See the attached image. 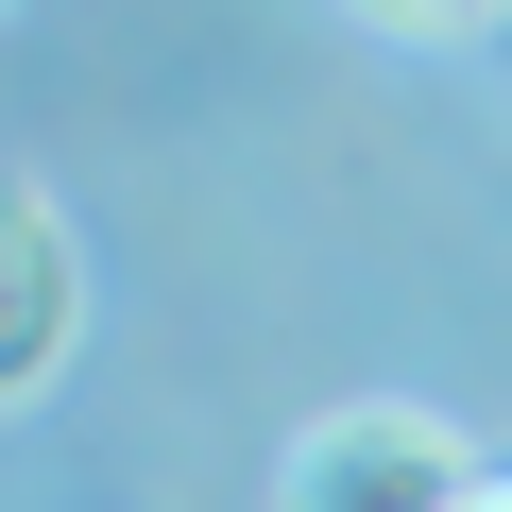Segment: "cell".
Returning <instances> with one entry per match:
<instances>
[{
    "label": "cell",
    "instance_id": "7a4b0ae2",
    "mask_svg": "<svg viewBox=\"0 0 512 512\" xmlns=\"http://www.w3.org/2000/svg\"><path fill=\"white\" fill-rule=\"evenodd\" d=\"M86 359V239L52 188H0V410H52Z\"/></svg>",
    "mask_w": 512,
    "mask_h": 512
},
{
    "label": "cell",
    "instance_id": "277c9868",
    "mask_svg": "<svg viewBox=\"0 0 512 512\" xmlns=\"http://www.w3.org/2000/svg\"><path fill=\"white\" fill-rule=\"evenodd\" d=\"M461 512H512V461H495V478H478V495H461Z\"/></svg>",
    "mask_w": 512,
    "mask_h": 512
},
{
    "label": "cell",
    "instance_id": "6da1fadb",
    "mask_svg": "<svg viewBox=\"0 0 512 512\" xmlns=\"http://www.w3.org/2000/svg\"><path fill=\"white\" fill-rule=\"evenodd\" d=\"M495 461L461 444V410H410V393H359L325 410L291 461H274V512H461Z\"/></svg>",
    "mask_w": 512,
    "mask_h": 512
},
{
    "label": "cell",
    "instance_id": "3957f363",
    "mask_svg": "<svg viewBox=\"0 0 512 512\" xmlns=\"http://www.w3.org/2000/svg\"><path fill=\"white\" fill-rule=\"evenodd\" d=\"M359 18H376V35H495L512 0H359Z\"/></svg>",
    "mask_w": 512,
    "mask_h": 512
}]
</instances>
